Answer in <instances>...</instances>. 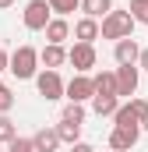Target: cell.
Returning a JSON list of instances; mask_svg holds the SVG:
<instances>
[{
    "mask_svg": "<svg viewBox=\"0 0 148 152\" xmlns=\"http://www.w3.org/2000/svg\"><path fill=\"white\" fill-rule=\"evenodd\" d=\"M39 50L36 46H18L14 53H11V75L18 78V81H28V78L39 75Z\"/></svg>",
    "mask_w": 148,
    "mask_h": 152,
    "instance_id": "6da1fadb",
    "label": "cell"
},
{
    "mask_svg": "<svg viewBox=\"0 0 148 152\" xmlns=\"http://www.w3.org/2000/svg\"><path fill=\"white\" fill-rule=\"evenodd\" d=\"M134 18H131V11H110L106 18H102V39H113V42H120V39H131L134 36Z\"/></svg>",
    "mask_w": 148,
    "mask_h": 152,
    "instance_id": "7a4b0ae2",
    "label": "cell"
},
{
    "mask_svg": "<svg viewBox=\"0 0 148 152\" xmlns=\"http://www.w3.org/2000/svg\"><path fill=\"white\" fill-rule=\"evenodd\" d=\"M36 88H39V96L46 103H57V99L67 96V81L60 78V71H39L36 75Z\"/></svg>",
    "mask_w": 148,
    "mask_h": 152,
    "instance_id": "3957f363",
    "label": "cell"
},
{
    "mask_svg": "<svg viewBox=\"0 0 148 152\" xmlns=\"http://www.w3.org/2000/svg\"><path fill=\"white\" fill-rule=\"evenodd\" d=\"M49 14H53L49 0H28V4H25V14H21V18H25V28H28V32H46V25L53 21Z\"/></svg>",
    "mask_w": 148,
    "mask_h": 152,
    "instance_id": "277c9868",
    "label": "cell"
},
{
    "mask_svg": "<svg viewBox=\"0 0 148 152\" xmlns=\"http://www.w3.org/2000/svg\"><path fill=\"white\" fill-rule=\"evenodd\" d=\"M67 64H74L78 75H88V71L99 64V57H95V42H74L71 50H67Z\"/></svg>",
    "mask_w": 148,
    "mask_h": 152,
    "instance_id": "5b68a950",
    "label": "cell"
},
{
    "mask_svg": "<svg viewBox=\"0 0 148 152\" xmlns=\"http://www.w3.org/2000/svg\"><path fill=\"white\" fill-rule=\"evenodd\" d=\"M67 99H71V103H88V99H95V78L74 75L71 81H67Z\"/></svg>",
    "mask_w": 148,
    "mask_h": 152,
    "instance_id": "8992f818",
    "label": "cell"
},
{
    "mask_svg": "<svg viewBox=\"0 0 148 152\" xmlns=\"http://www.w3.org/2000/svg\"><path fill=\"white\" fill-rule=\"evenodd\" d=\"M141 138V127H113L110 131V149L113 152H131Z\"/></svg>",
    "mask_w": 148,
    "mask_h": 152,
    "instance_id": "52a82bcc",
    "label": "cell"
},
{
    "mask_svg": "<svg viewBox=\"0 0 148 152\" xmlns=\"http://www.w3.org/2000/svg\"><path fill=\"white\" fill-rule=\"evenodd\" d=\"M138 64H131V67H116V96L123 99H134V92H138Z\"/></svg>",
    "mask_w": 148,
    "mask_h": 152,
    "instance_id": "ba28073f",
    "label": "cell"
},
{
    "mask_svg": "<svg viewBox=\"0 0 148 152\" xmlns=\"http://www.w3.org/2000/svg\"><path fill=\"white\" fill-rule=\"evenodd\" d=\"M113 60H116L120 67H131V64L141 60V46L134 42V36H131V39H120V42L113 46Z\"/></svg>",
    "mask_w": 148,
    "mask_h": 152,
    "instance_id": "9c48e42d",
    "label": "cell"
},
{
    "mask_svg": "<svg viewBox=\"0 0 148 152\" xmlns=\"http://www.w3.org/2000/svg\"><path fill=\"white\" fill-rule=\"evenodd\" d=\"M99 36H102L99 18H78V21H74V39H78V42H95Z\"/></svg>",
    "mask_w": 148,
    "mask_h": 152,
    "instance_id": "30bf717a",
    "label": "cell"
},
{
    "mask_svg": "<svg viewBox=\"0 0 148 152\" xmlns=\"http://www.w3.org/2000/svg\"><path fill=\"white\" fill-rule=\"evenodd\" d=\"M32 145H36V152H57L64 142H60L57 127H39L36 134H32Z\"/></svg>",
    "mask_w": 148,
    "mask_h": 152,
    "instance_id": "8fae6325",
    "label": "cell"
},
{
    "mask_svg": "<svg viewBox=\"0 0 148 152\" xmlns=\"http://www.w3.org/2000/svg\"><path fill=\"white\" fill-rule=\"evenodd\" d=\"M39 60H42V67H46V71H57L60 64H67V50H64V46H57V42H46V46L39 50Z\"/></svg>",
    "mask_w": 148,
    "mask_h": 152,
    "instance_id": "7c38bea8",
    "label": "cell"
},
{
    "mask_svg": "<svg viewBox=\"0 0 148 152\" xmlns=\"http://www.w3.org/2000/svg\"><path fill=\"white\" fill-rule=\"evenodd\" d=\"M64 39H71V25H67V18H53V21L46 25V42L64 46Z\"/></svg>",
    "mask_w": 148,
    "mask_h": 152,
    "instance_id": "4fadbf2b",
    "label": "cell"
},
{
    "mask_svg": "<svg viewBox=\"0 0 148 152\" xmlns=\"http://www.w3.org/2000/svg\"><path fill=\"white\" fill-rule=\"evenodd\" d=\"M113 127H141V117L131 110V103H120V110L113 113Z\"/></svg>",
    "mask_w": 148,
    "mask_h": 152,
    "instance_id": "5bb4252c",
    "label": "cell"
},
{
    "mask_svg": "<svg viewBox=\"0 0 148 152\" xmlns=\"http://www.w3.org/2000/svg\"><path fill=\"white\" fill-rule=\"evenodd\" d=\"M92 110L99 117H113L120 110V96H95V99H92Z\"/></svg>",
    "mask_w": 148,
    "mask_h": 152,
    "instance_id": "9a60e30c",
    "label": "cell"
},
{
    "mask_svg": "<svg viewBox=\"0 0 148 152\" xmlns=\"http://www.w3.org/2000/svg\"><path fill=\"white\" fill-rule=\"evenodd\" d=\"M95 96H116V71H99L95 75Z\"/></svg>",
    "mask_w": 148,
    "mask_h": 152,
    "instance_id": "2e32d148",
    "label": "cell"
},
{
    "mask_svg": "<svg viewBox=\"0 0 148 152\" xmlns=\"http://www.w3.org/2000/svg\"><path fill=\"white\" fill-rule=\"evenodd\" d=\"M81 11L85 18H106L113 11V0H81Z\"/></svg>",
    "mask_w": 148,
    "mask_h": 152,
    "instance_id": "e0dca14e",
    "label": "cell"
},
{
    "mask_svg": "<svg viewBox=\"0 0 148 152\" xmlns=\"http://www.w3.org/2000/svg\"><path fill=\"white\" fill-rule=\"evenodd\" d=\"M57 134H60V142H64V145H78V142H81V124L60 120V124H57Z\"/></svg>",
    "mask_w": 148,
    "mask_h": 152,
    "instance_id": "ac0fdd59",
    "label": "cell"
},
{
    "mask_svg": "<svg viewBox=\"0 0 148 152\" xmlns=\"http://www.w3.org/2000/svg\"><path fill=\"white\" fill-rule=\"evenodd\" d=\"M18 138V127H14V120L7 113H0V145H11Z\"/></svg>",
    "mask_w": 148,
    "mask_h": 152,
    "instance_id": "d6986e66",
    "label": "cell"
},
{
    "mask_svg": "<svg viewBox=\"0 0 148 152\" xmlns=\"http://www.w3.org/2000/svg\"><path fill=\"white\" fill-rule=\"evenodd\" d=\"M49 7L57 18H67L71 11H81V0H49Z\"/></svg>",
    "mask_w": 148,
    "mask_h": 152,
    "instance_id": "ffe728a7",
    "label": "cell"
},
{
    "mask_svg": "<svg viewBox=\"0 0 148 152\" xmlns=\"http://www.w3.org/2000/svg\"><path fill=\"white\" fill-rule=\"evenodd\" d=\"M60 120H71V124H85V103H67Z\"/></svg>",
    "mask_w": 148,
    "mask_h": 152,
    "instance_id": "44dd1931",
    "label": "cell"
},
{
    "mask_svg": "<svg viewBox=\"0 0 148 152\" xmlns=\"http://www.w3.org/2000/svg\"><path fill=\"white\" fill-rule=\"evenodd\" d=\"M131 18L138 21V25H148V0H131Z\"/></svg>",
    "mask_w": 148,
    "mask_h": 152,
    "instance_id": "7402d4cb",
    "label": "cell"
},
{
    "mask_svg": "<svg viewBox=\"0 0 148 152\" xmlns=\"http://www.w3.org/2000/svg\"><path fill=\"white\" fill-rule=\"evenodd\" d=\"M7 152H36V145H32V138H14L7 145Z\"/></svg>",
    "mask_w": 148,
    "mask_h": 152,
    "instance_id": "603a6c76",
    "label": "cell"
},
{
    "mask_svg": "<svg viewBox=\"0 0 148 152\" xmlns=\"http://www.w3.org/2000/svg\"><path fill=\"white\" fill-rule=\"evenodd\" d=\"M11 106H14V96H11V88H0V113H11Z\"/></svg>",
    "mask_w": 148,
    "mask_h": 152,
    "instance_id": "cb8c5ba5",
    "label": "cell"
},
{
    "mask_svg": "<svg viewBox=\"0 0 148 152\" xmlns=\"http://www.w3.org/2000/svg\"><path fill=\"white\" fill-rule=\"evenodd\" d=\"M127 103H131V110H134L138 117H145V113H148V103L141 99V96H134V99H127Z\"/></svg>",
    "mask_w": 148,
    "mask_h": 152,
    "instance_id": "d4e9b609",
    "label": "cell"
},
{
    "mask_svg": "<svg viewBox=\"0 0 148 152\" xmlns=\"http://www.w3.org/2000/svg\"><path fill=\"white\" fill-rule=\"evenodd\" d=\"M0 71H11V53L0 50Z\"/></svg>",
    "mask_w": 148,
    "mask_h": 152,
    "instance_id": "484cf974",
    "label": "cell"
},
{
    "mask_svg": "<svg viewBox=\"0 0 148 152\" xmlns=\"http://www.w3.org/2000/svg\"><path fill=\"white\" fill-rule=\"evenodd\" d=\"M138 67H141V71H148V46H141V60H138Z\"/></svg>",
    "mask_w": 148,
    "mask_h": 152,
    "instance_id": "4316f807",
    "label": "cell"
},
{
    "mask_svg": "<svg viewBox=\"0 0 148 152\" xmlns=\"http://www.w3.org/2000/svg\"><path fill=\"white\" fill-rule=\"evenodd\" d=\"M71 152H95V149H92L88 142H78V145H71Z\"/></svg>",
    "mask_w": 148,
    "mask_h": 152,
    "instance_id": "83f0119b",
    "label": "cell"
},
{
    "mask_svg": "<svg viewBox=\"0 0 148 152\" xmlns=\"http://www.w3.org/2000/svg\"><path fill=\"white\" fill-rule=\"evenodd\" d=\"M11 4H14V0H0V11H7V7H11Z\"/></svg>",
    "mask_w": 148,
    "mask_h": 152,
    "instance_id": "f1b7e54d",
    "label": "cell"
},
{
    "mask_svg": "<svg viewBox=\"0 0 148 152\" xmlns=\"http://www.w3.org/2000/svg\"><path fill=\"white\" fill-rule=\"evenodd\" d=\"M141 131H148V113H145V117H141Z\"/></svg>",
    "mask_w": 148,
    "mask_h": 152,
    "instance_id": "f546056e",
    "label": "cell"
},
{
    "mask_svg": "<svg viewBox=\"0 0 148 152\" xmlns=\"http://www.w3.org/2000/svg\"><path fill=\"white\" fill-rule=\"evenodd\" d=\"M0 88H7V85H4V81H0Z\"/></svg>",
    "mask_w": 148,
    "mask_h": 152,
    "instance_id": "4dcf8cb0",
    "label": "cell"
},
{
    "mask_svg": "<svg viewBox=\"0 0 148 152\" xmlns=\"http://www.w3.org/2000/svg\"><path fill=\"white\" fill-rule=\"evenodd\" d=\"M0 152H7V149H0Z\"/></svg>",
    "mask_w": 148,
    "mask_h": 152,
    "instance_id": "1f68e13d",
    "label": "cell"
}]
</instances>
